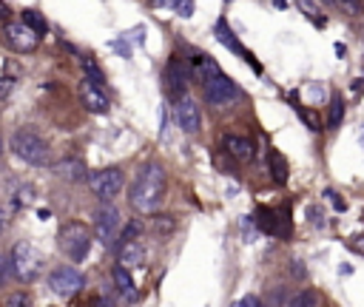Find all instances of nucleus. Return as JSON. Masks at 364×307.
<instances>
[{
	"instance_id": "nucleus-3",
	"label": "nucleus",
	"mask_w": 364,
	"mask_h": 307,
	"mask_svg": "<svg viewBox=\"0 0 364 307\" xmlns=\"http://www.w3.org/2000/svg\"><path fill=\"white\" fill-rule=\"evenodd\" d=\"M43 267H46V259L43 253L31 244V242H17L14 250H11V270L17 279L23 281H34L43 276Z\"/></svg>"
},
{
	"instance_id": "nucleus-23",
	"label": "nucleus",
	"mask_w": 364,
	"mask_h": 307,
	"mask_svg": "<svg viewBox=\"0 0 364 307\" xmlns=\"http://www.w3.org/2000/svg\"><path fill=\"white\" fill-rule=\"evenodd\" d=\"M54 171L60 173V176H68V179H82V165L74 159V162H60V165H54Z\"/></svg>"
},
{
	"instance_id": "nucleus-28",
	"label": "nucleus",
	"mask_w": 364,
	"mask_h": 307,
	"mask_svg": "<svg viewBox=\"0 0 364 307\" xmlns=\"http://www.w3.org/2000/svg\"><path fill=\"white\" fill-rule=\"evenodd\" d=\"M26 304H28V296L26 293H17V296L9 298V307H26Z\"/></svg>"
},
{
	"instance_id": "nucleus-18",
	"label": "nucleus",
	"mask_w": 364,
	"mask_h": 307,
	"mask_svg": "<svg viewBox=\"0 0 364 307\" xmlns=\"http://www.w3.org/2000/svg\"><path fill=\"white\" fill-rule=\"evenodd\" d=\"M267 165H270L273 182L284 185V182H287V162H284V156H282L279 151H270V154H267Z\"/></svg>"
},
{
	"instance_id": "nucleus-13",
	"label": "nucleus",
	"mask_w": 364,
	"mask_h": 307,
	"mask_svg": "<svg viewBox=\"0 0 364 307\" xmlns=\"http://www.w3.org/2000/svg\"><path fill=\"white\" fill-rule=\"evenodd\" d=\"M80 102L91 111V114H105L108 111V97L102 94V88H97L94 82H88V80H82L80 82Z\"/></svg>"
},
{
	"instance_id": "nucleus-4",
	"label": "nucleus",
	"mask_w": 364,
	"mask_h": 307,
	"mask_svg": "<svg viewBox=\"0 0 364 307\" xmlns=\"http://www.w3.org/2000/svg\"><path fill=\"white\" fill-rule=\"evenodd\" d=\"M60 247L71 262H82L91 250V230L82 222H68L60 230Z\"/></svg>"
},
{
	"instance_id": "nucleus-6",
	"label": "nucleus",
	"mask_w": 364,
	"mask_h": 307,
	"mask_svg": "<svg viewBox=\"0 0 364 307\" xmlns=\"http://www.w3.org/2000/svg\"><path fill=\"white\" fill-rule=\"evenodd\" d=\"M122 185H125V176H122L119 168H102V171H94V173L88 176V188H91V193H94L102 205L111 202V199L122 190Z\"/></svg>"
},
{
	"instance_id": "nucleus-10",
	"label": "nucleus",
	"mask_w": 364,
	"mask_h": 307,
	"mask_svg": "<svg viewBox=\"0 0 364 307\" xmlns=\"http://www.w3.org/2000/svg\"><path fill=\"white\" fill-rule=\"evenodd\" d=\"M256 227L270 233V236H290V210H273V208H259L256 210Z\"/></svg>"
},
{
	"instance_id": "nucleus-20",
	"label": "nucleus",
	"mask_w": 364,
	"mask_h": 307,
	"mask_svg": "<svg viewBox=\"0 0 364 307\" xmlns=\"http://www.w3.org/2000/svg\"><path fill=\"white\" fill-rule=\"evenodd\" d=\"M287 307H318V296H316V290H299L290 301H287Z\"/></svg>"
},
{
	"instance_id": "nucleus-31",
	"label": "nucleus",
	"mask_w": 364,
	"mask_h": 307,
	"mask_svg": "<svg viewBox=\"0 0 364 307\" xmlns=\"http://www.w3.org/2000/svg\"><path fill=\"white\" fill-rule=\"evenodd\" d=\"M11 85H14V80H11V77H0V97H6V94L11 91Z\"/></svg>"
},
{
	"instance_id": "nucleus-2",
	"label": "nucleus",
	"mask_w": 364,
	"mask_h": 307,
	"mask_svg": "<svg viewBox=\"0 0 364 307\" xmlns=\"http://www.w3.org/2000/svg\"><path fill=\"white\" fill-rule=\"evenodd\" d=\"M9 145L28 165H37V168L40 165H48V142L40 134H34L31 128H17L11 134V139H9Z\"/></svg>"
},
{
	"instance_id": "nucleus-33",
	"label": "nucleus",
	"mask_w": 364,
	"mask_h": 307,
	"mask_svg": "<svg viewBox=\"0 0 364 307\" xmlns=\"http://www.w3.org/2000/svg\"><path fill=\"white\" fill-rule=\"evenodd\" d=\"M94 307H114V304H111V301H108V298H105V296H100V298H97V301H94Z\"/></svg>"
},
{
	"instance_id": "nucleus-37",
	"label": "nucleus",
	"mask_w": 364,
	"mask_h": 307,
	"mask_svg": "<svg viewBox=\"0 0 364 307\" xmlns=\"http://www.w3.org/2000/svg\"><path fill=\"white\" fill-rule=\"evenodd\" d=\"M361 145H364V128H361Z\"/></svg>"
},
{
	"instance_id": "nucleus-22",
	"label": "nucleus",
	"mask_w": 364,
	"mask_h": 307,
	"mask_svg": "<svg viewBox=\"0 0 364 307\" xmlns=\"http://www.w3.org/2000/svg\"><path fill=\"white\" fill-rule=\"evenodd\" d=\"M82 71H85V80H88V82H94L97 88H102L105 74L97 68V63H94V60H82Z\"/></svg>"
},
{
	"instance_id": "nucleus-30",
	"label": "nucleus",
	"mask_w": 364,
	"mask_h": 307,
	"mask_svg": "<svg viewBox=\"0 0 364 307\" xmlns=\"http://www.w3.org/2000/svg\"><path fill=\"white\" fill-rule=\"evenodd\" d=\"M324 196H327V199L336 205V210H344V202L338 199V193H336V190H330V188H327V190H324Z\"/></svg>"
},
{
	"instance_id": "nucleus-12",
	"label": "nucleus",
	"mask_w": 364,
	"mask_h": 307,
	"mask_svg": "<svg viewBox=\"0 0 364 307\" xmlns=\"http://www.w3.org/2000/svg\"><path fill=\"white\" fill-rule=\"evenodd\" d=\"M176 125L185 131V134H196L202 128V111L196 105V99L185 97L176 102Z\"/></svg>"
},
{
	"instance_id": "nucleus-27",
	"label": "nucleus",
	"mask_w": 364,
	"mask_h": 307,
	"mask_svg": "<svg viewBox=\"0 0 364 307\" xmlns=\"http://www.w3.org/2000/svg\"><path fill=\"white\" fill-rule=\"evenodd\" d=\"M233 307H259V298L256 296H242L239 301H233Z\"/></svg>"
},
{
	"instance_id": "nucleus-19",
	"label": "nucleus",
	"mask_w": 364,
	"mask_h": 307,
	"mask_svg": "<svg viewBox=\"0 0 364 307\" xmlns=\"http://www.w3.org/2000/svg\"><path fill=\"white\" fill-rule=\"evenodd\" d=\"M23 23H26L34 34H46V31H48V23H46V17H43L37 9H26V11H23Z\"/></svg>"
},
{
	"instance_id": "nucleus-1",
	"label": "nucleus",
	"mask_w": 364,
	"mask_h": 307,
	"mask_svg": "<svg viewBox=\"0 0 364 307\" xmlns=\"http://www.w3.org/2000/svg\"><path fill=\"white\" fill-rule=\"evenodd\" d=\"M165 199V168L159 162H145L131 185L128 202L139 213H154Z\"/></svg>"
},
{
	"instance_id": "nucleus-5",
	"label": "nucleus",
	"mask_w": 364,
	"mask_h": 307,
	"mask_svg": "<svg viewBox=\"0 0 364 307\" xmlns=\"http://www.w3.org/2000/svg\"><path fill=\"white\" fill-rule=\"evenodd\" d=\"M119 225H122L119 210H117L111 202L100 205V208L91 213V227H94V236H97L102 244H111V242H117V239H119Z\"/></svg>"
},
{
	"instance_id": "nucleus-9",
	"label": "nucleus",
	"mask_w": 364,
	"mask_h": 307,
	"mask_svg": "<svg viewBox=\"0 0 364 307\" xmlns=\"http://www.w3.org/2000/svg\"><path fill=\"white\" fill-rule=\"evenodd\" d=\"M202 91H205V102L208 105H228V102H233L239 97V88L228 74H219V77L202 82Z\"/></svg>"
},
{
	"instance_id": "nucleus-36",
	"label": "nucleus",
	"mask_w": 364,
	"mask_h": 307,
	"mask_svg": "<svg viewBox=\"0 0 364 307\" xmlns=\"http://www.w3.org/2000/svg\"><path fill=\"white\" fill-rule=\"evenodd\" d=\"M6 11H9V9H6V3H0V20L6 17Z\"/></svg>"
},
{
	"instance_id": "nucleus-38",
	"label": "nucleus",
	"mask_w": 364,
	"mask_h": 307,
	"mask_svg": "<svg viewBox=\"0 0 364 307\" xmlns=\"http://www.w3.org/2000/svg\"><path fill=\"white\" fill-rule=\"evenodd\" d=\"M0 154H3V139H0Z\"/></svg>"
},
{
	"instance_id": "nucleus-14",
	"label": "nucleus",
	"mask_w": 364,
	"mask_h": 307,
	"mask_svg": "<svg viewBox=\"0 0 364 307\" xmlns=\"http://www.w3.org/2000/svg\"><path fill=\"white\" fill-rule=\"evenodd\" d=\"M145 262V250L139 242H125V244H117V264L131 270V267H139Z\"/></svg>"
},
{
	"instance_id": "nucleus-32",
	"label": "nucleus",
	"mask_w": 364,
	"mask_h": 307,
	"mask_svg": "<svg viewBox=\"0 0 364 307\" xmlns=\"http://www.w3.org/2000/svg\"><path fill=\"white\" fill-rule=\"evenodd\" d=\"M338 6H341V9H347V11H361V9H364L361 3H347V0H341Z\"/></svg>"
},
{
	"instance_id": "nucleus-29",
	"label": "nucleus",
	"mask_w": 364,
	"mask_h": 307,
	"mask_svg": "<svg viewBox=\"0 0 364 307\" xmlns=\"http://www.w3.org/2000/svg\"><path fill=\"white\" fill-rule=\"evenodd\" d=\"M182 17H191V11H193V3H171Z\"/></svg>"
},
{
	"instance_id": "nucleus-26",
	"label": "nucleus",
	"mask_w": 364,
	"mask_h": 307,
	"mask_svg": "<svg viewBox=\"0 0 364 307\" xmlns=\"http://www.w3.org/2000/svg\"><path fill=\"white\" fill-rule=\"evenodd\" d=\"M347 247H350L353 253H361V256H364V233L350 236V239H347Z\"/></svg>"
},
{
	"instance_id": "nucleus-25",
	"label": "nucleus",
	"mask_w": 364,
	"mask_h": 307,
	"mask_svg": "<svg viewBox=\"0 0 364 307\" xmlns=\"http://www.w3.org/2000/svg\"><path fill=\"white\" fill-rule=\"evenodd\" d=\"M139 230H142V225H139L136 219H131V222L125 225V230L119 233V239H117V244H125V242H136V236H139Z\"/></svg>"
},
{
	"instance_id": "nucleus-35",
	"label": "nucleus",
	"mask_w": 364,
	"mask_h": 307,
	"mask_svg": "<svg viewBox=\"0 0 364 307\" xmlns=\"http://www.w3.org/2000/svg\"><path fill=\"white\" fill-rule=\"evenodd\" d=\"M3 230H6V213L0 210V233H3Z\"/></svg>"
},
{
	"instance_id": "nucleus-17",
	"label": "nucleus",
	"mask_w": 364,
	"mask_h": 307,
	"mask_svg": "<svg viewBox=\"0 0 364 307\" xmlns=\"http://www.w3.org/2000/svg\"><path fill=\"white\" fill-rule=\"evenodd\" d=\"M193 71L199 74V80H202V82H208V80H213V77H219V74H222L213 57H196V60H193Z\"/></svg>"
},
{
	"instance_id": "nucleus-15",
	"label": "nucleus",
	"mask_w": 364,
	"mask_h": 307,
	"mask_svg": "<svg viewBox=\"0 0 364 307\" xmlns=\"http://www.w3.org/2000/svg\"><path fill=\"white\" fill-rule=\"evenodd\" d=\"M222 145H225V151H228L233 159H239V162H250V159H253V142H250L247 136L228 134V136L222 139Z\"/></svg>"
},
{
	"instance_id": "nucleus-24",
	"label": "nucleus",
	"mask_w": 364,
	"mask_h": 307,
	"mask_svg": "<svg viewBox=\"0 0 364 307\" xmlns=\"http://www.w3.org/2000/svg\"><path fill=\"white\" fill-rule=\"evenodd\" d=\"M341 119H344V105H341V97H333V102H330V128H338L341 125Z\"/></svg>"
},
{
	"instance_id": "nucleus-21",
	"label": "nucleus",
	"mask_w": 364,
	"mask_h": 307,
	"mask_svg": "<svg viewBox=\"0 0 364 307\" xmlns=\"http://www.w3.org/2000/svg\"><path fill=\"white\" fill-rule=\"evenodd\" d=\"M296 111H299V117H301V122L310 128V131H324V122H321V117L313 111V108H304V105H296Z\"/></svg>"
},
{
	"instance_id": "nucleus-16",
	"label": "nucleus",
	"mask_w": 364,
	"mask_h": 307,
	"mask_svg": "<svg viewBox=\"0 0 364 307\" xmlns=\"http://www.w3.org/2000/svg\"><path fill=\"white\" fill-rule=\"evenodd\" d=\"M111 276H114V281H117L119 293H122L128 301H134V298H136V290H134V279H131V273H128L125 267H119V264H117Z\"/></svg>"
},
{
	"instance_id": "nucleus-7",
	"label": "nucleus",
	"mask_w": 364,
	"mask_h": 307,
	"mask_svg": "<svg viewBox=\"0 0 364 307\" xmlns=\"http://www.w3.org/2000/svg\"><path fill=\"white\" fill-rule=\"evenodd\" d=\"M82 284H85L82 273H80L77 267H71V264L54 267V270L48 273V287H51V293H57L60 298H71V296H77V293L82 290Z\"/></svg>"
},
{
	"instance_id": "nucleus-8",
	"label": "nucleus",
	"mask_w": 364,
	"mask_h": 307,
	"mask_svg": "<svg viewBox=\"0 0 364 307\" xmlns=\"http://www.w3.org/2000/svg\"><path fill=\"white\" fill-rule=\"evenodd\" d=\"M3 40H6V45H9L11 51L28 54V51L37 48L40 34H34V31L20 20V23H6V26H3Z\"/></svg>"
},
{
	"instance_id": "nucleus-34",
	"label": "nucleus",
	"mask_w": 364,
	"mask_h": 307,
	"mask_svg": "<svg viewBox=\"0 0 364 307\" xmlns=\"http://www.w3.org/2000/svg\"><path fill=\"white\" fill-rule=\"evenodd\" d=\"M350 91H355V94H361V91H364V80H355V85H350Z\"/></svg>"
},
{
	"instance_id": "nucleus-11",
	"label": "nucleus",
	"mask_w": 364,
	"mask_h": 307,
	"mask_svg": "<svg viewBox=\"0 0 364 307\" xmlns=\"http://www.w3.org/2000/svg\"><path fill=\"white\" fill-rule=\"evenodd\" d=\"M188 80H191V71H188V63L179 60V57H171L168 65H165V85H168V94L179 102L185 99V88H188Z\"/></svg>"
}]
</instances>
